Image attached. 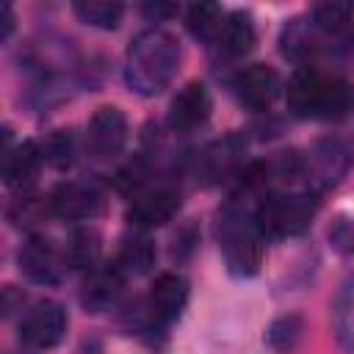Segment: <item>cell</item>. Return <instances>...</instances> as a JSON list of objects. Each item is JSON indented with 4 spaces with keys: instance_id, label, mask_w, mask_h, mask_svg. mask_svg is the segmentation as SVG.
Here are the masks:
<instances>
[{
    "instance_id": "cell-25",
    "label": "cell",
    "mask_w": 354,
    "mask_h": 354,
    "mask_svg": "<svg viewBox=\"0 0 354 354\" xmlns=\"http://www.w3.org/2000/svg\"><path fill=\"white\" fill-rule=\"evenodd\" d=\"M301 332H304V324L299 315H279L266 329V343L274 351H293L296 343L301 340Z\"/></svg>"
},
{
    "instance_id": "cell-13",
    "label": "cell",
    "mask_w": 354,
    "mask_h": 354,
    "mask_svg": "<svg viewBox=\"0 0 354 354\" xmlns=\"http://www.w3.org/2000/svg\"><path fill=\"white\" fill-rule=\"evenodd\" d=\"M348 163H351V152L337 138H324L313 147L310 160H307V171H313L315 185L329 188L346 174Z\"/></svg>"
},
{
    "instance_id": "cell-2",
    "label": "cell",
    "mask_w": 354,
    "mask_h": 354,
    "mask_svg": "<svg viewBox=\"0 0 354 354\" xmlns=\"http://www.w3.org/2000/svg\"><path fill=\"white\" fill-rule=\"evenodd\" d=\"M218 246L232 277H254L260 271L266 254V235L254 224V216L243 207H224L218 218Z\"/></svg>"
},
{
    "instance_id": "cell-29",
    "label": "cell",
    "mask_w": 354,
    "mask_h": 354,
    "mask_svg": "<svg viewBox=\"0 0 354 354\" xmlns=\"http://www.w3.org/2000/svg\"><path fill=\"white\" fill-rule=\"evenodd\" d=\"M329 241L340 254H354V221L337 218L329 227Z\"/></svg>"
},
{
    "instance_id": "cell-22",
    "label": "cell",
    "mask_w": 354,
    "mask_h": 354,
    "mask_svg": "<svg viewBox=\"0 0 354 354\" xmlns=\"http://www.w3.org/2000/svg\"><path fill=\"white\" fill-rule=\"evenodd\" d=\"M241 149L235 147V138H224V141H216V144H210L205 152H202V158H199V166H202V177L205 180H218L221 174H227L230 169H232V163H235V155H238Z\"/></svg>"
},
{
    "instance_id": "cell-16",
    "label": "cell",
    "mask_w": 354,
    "mask_h": 354,
    "mask_svg": "<svg viewBox=\"0 0 354 354\" xmlns=\"http://www.w3.org/2000/svg\"><path fill=\"white\" fill-rule=\"evenodd\" d=\"M122 282H124V274L113 263L88 271V279H86L83 293H80L83 307L91 310V313H100V310L113 307L116 299H119V293H122Z\"/></svg>"
},
{
    "instance_id": "cell-3",
    "label": "cell",
    "mask_w": 354,
    "mask_h": 354,
    "mask_svg": "<svg viewBox=\"0 0 354 354\" xmlns=\"http://www.w3.org/2000/svg\"><path fill=\"white\" fill-rule=\"evenodd\" d=\"M318 213V196L313 191L299 194H268L252 210L254 224L266 238L301 235Z\"/></svg>"
},
{
    "instance_id": "cell-8",
    "label": "cell",
    "mask_w": 354,
    "mask_h": 354,
    "mask_svg": "<svg viewBox=\"0 0 354 354\" xmlns=\"http://www.w3.org/2000/svg\"><path fill=\"white\" fill-rule=\"evenodd\" d=\"M64 252L55 249V243L50 238L41 235H30L22 249H19V271L39 285H55L64 274Z\"/></svg>"
},
{
    "instance_id": "cell-31",
    "label": "cell",
    "mask_w": 354,
    "mask_h": 354,
    "mask_svg": "<svg viewBox=\"0 0 354 354\" xmlns=\"http://www.w3.org/2000/svg\"><path fill=\"white\" fill-rule=\"evenodd\" d=\"M0 14H3V19H0V39H8L11 36V30H14V11H11V6L8 3H3L0 6Z\"/></svg>"
},
{
    "instance_id": "cell-32",
    "label": "cell",
    "mask_w": 354,
    "mask_h": 354,
    "mask_svg": "<svg viewBox=\"0 0 354 354\" xmlns=\"http://www.w3.org/2000/svg\"><path fill=\"white\" fill-rule=\"evenodd\" d=\"M75 354H102V346H100L97 337H88V340L80 343V348H77Z\"/></svg>"
},
{
    "instance_id": "cell-24",
    "label": "cell",
    "mask_w": 354,
    "mask_h": 354,
    "mask_svg": "<svg viewBox=\"0 0 354 354\" xmlns=\"http://www.w3.org/2000/svg\"><path fill=\"white\" fill-rule=\"evenodd\" d=\"M221 22H224V14H221V6L216 3H194L185 11V25L199 39H216Z\"/></svg>"
},
{
    "instance_id": "cell-30",
    "label": "cell",
    "mask_w": 354,
    "mask_h": 354,
    "mask_svg": "<svg viewBox=\"0 0 354 354\" xmlns=\"http://www.w3.org/2000/svg\"><path fill=\"white\" fill-rule=\"evenodd\" d=\"M141 11L149 17V19H166V17H171V14H177V6H171V3H147V6H141Z\"/></svg>"
},
{
    "instance_id": "cell-14",
    "label": "cell",
    "mask_w": 354,
    "mask_h": 354,
    "mask_svg": "<svg viewBox=\"0 0 354 354\" xmlns=\"http://www.w3.org/2000/svg\"><path fill=\"white\" fill-rule=\"evenodd\" d=\"M185 301H188V282L180 274L166 271V274L155 277V282L149 288V313L155 321H160V324L174 321L183 313Z\"/></svg>"
},
{
    "instance_id": "cell-15",
    "label": "cell",
    "mask_w": 354,
    "mask_h": 354,
    "mask_svg": "<svg viewBox=\"0 0 354 354\" xmlns=\"http://www.w3.org/2000/svg\"><path fill=\"white\" fill-rule=\"evenodd\" d=\"M279 50L288 61H293L299 66H310V61L321 50V33L313 25V19H290L282 28Z\"/></svg>"
},
{
    "instance_id": "cell-5",
    "label": "cell",
    "mask_w": 354,
    "mask_h": 354,
    "mask_svg": "<svg viewBox=\"0 0 354 354\" xmlns=\"http://www.w3.org/2000/svg\"><path fill=\"white\" fill-rule=\"evenodd\" d=\"M127 141V119L116 105H102L94 111L86 127V149L94 160H113Z\"/></svg>"
},
{
    "instance_id": "cell-27",
    "label": "cell",
    "mask_w": 354,
    "mask_h": 354,
    "mask_svg": "<svg viewBox=\"0 0 354 354\" xmlns=\"http://www.w3.org/2000/svg\"><path fill=\"white\" fill-rule=\"evenodd\" d=\"M147 177H149V166H147V160H144V158H133L130 163H124V166L116 171L113 183H116L119 191L133 194V191H138V188L147 183Z\"/></svg>"
},
{
    "instance_id": "cell-10",
    "label": "cell",
    "mask_w": 354,
    "mask_h": 354,
    "mask_svg": "<svg viewBox=\"0 0 354 354\" xmlns=\"http://www.w3.org/2000/svg\"><path fill=\"white\" fill-rule=\"evenodd\" d=\"M210 108H213V102H210L207 86L194 80L174 94V100L169 105V124L174 133H194L210 119Z\"/></svg>"
},
{
    "instance_id": "cell-11",
    "label": "cell",
    "mask_w": 354,
    "mask_h": 354,
    "mask_svg": "<svg viewBox=\"0 0 354 354\" xmlns=\"http://www.w3.org/2000/svg\"><path fill=\"white\" fill-rule=\"evenodd\" d=\"M41 147L36 141H19L17 147H8L6 149V158H3V177H6V185L17 194V196H25L33 191L36 180H39V169H41Z\"/></svg>"
},
{
    "instance_id": "cell-18",
    "label": "cell",
    "mask_w": 354,
    "mask_h": 354,
    "mask_svg": "<svg viewBox=\"0 0 354 354\" xmlns=\"http://www.w3.org/2000/svg\"><path fill=\"white\" fill-rule=\"evenodd\" d=\"M216 41L218 47L227 53V55H246L252 47H254V25H252V17L243 14V11H232L224 17L218 33H216Z\"/></svg>"
},
{
    "instance_id": "cell-21",
    "label": "cell",
    "mask_w": 354,
    "mask_h": 354,
    "mask_svg": "<svg viewBox=\"0 0 354 354\" xmlns=\"http://www.w3.org/2000/svg\"><path fill=\"white\" fill-rule=\"evenodd\" d=\"M72 11L83 25H91L100 30H113L124 14L122 3H108V0H77L72 3Z\"/></svg>"
},
{
    "instance_id": "cell-26",
    "label": "cell",
    "mask_w": 354,
    "mask_h": 354,
    "mask_svg": "<svg viewBox=\"0 0 354 354\" xmlns=\"http://www.w3.org/2000/svg\"><path fill=\"white\" fill-rule=\"evenodd\" d=\"M41 155L50 166L69 169L75 163V136H72V130H53L41 144Z\"/></svg>"
},
{
    "instance_id": "cell-17",
    "label": "cell",
    "mask_w": 354,
    "mask_h": 354,
    "mask_svg": "<svg viewBox=\"0 0 354 354\" xmlns=\"http://www.w3.org/2000/svg\"><path fill=\"white\" fill-rule=\"evenodd\" d=\"M102 252V238L94 227H75L64 246V260L75 271H94Z\"/></svg>"
},
{
    "instance_id": "cell-28",
    "label": "cell",
    "mask_w": 354,
    "mask_h": 354,
    "mask_svg": "<svg viewBox=\"0 0 354 354\" xmlns=\"http://www.w3.org/2000/svg\"><path fill=\"white\" fill-rule=\"evenodd\" d=\"M41 213H44V205L36 202V196H30V194L17 196V202H14L11 210H8V216H11V221H14L17 227H30V224H36V221L41 218Z\"/></svg>"
},
{
    "instance_id": "cell-1",
    "label": "cell",
    "mask_w": 354,
    "mask_h": 354,
    "mask_svg": "<svg viewBox=\"0 0 354 354\" xmlns=\"http://www.w3.org/2000/svg\"><path fill=\"white\" fill-rule=\"evenodd\" d=\"M180 66V41L163 28L141 30L124 55V80L141 97H155L174 80Z\"/></svg>"
},
{
    "instance_id": "cell-12",
    "label": "cell",
    "mask_w": 354,
    "mask_h": 354,
    "mask_svg": "<svg viewBox=\"0 0 354 354\" xmlns=\"http://www.w3.org/2000/svg\"><path fill=\"white\" fill-rule=\"evenodd\" d=\"M177 210H180V194L163 185V188L136 196V202L127 207V221L138 230H152V227H163L166 221H171Z\"/></svg>"
},
{
    "instance_id": "cell-9",
    "label": "cell",
    "mask_w": 354,
    "mask_h": 354,
    "mask_svg": "<svg viewBox=\"0 0 354 354\" xmlns=\"http://www.w3.org/2000/svg\"><path fill=\"white\" fill-rule=\"evenodd\" d=\"M232 88L238 94V100L252 108V111H266L274 105V100L279 97L282 91V80L277 75V69H271L268 64H249L243 66L235 80H232Z\"/></svg>"
},
{
    "instance_id": "cell-7",
    "label": "cell",
    "mask_w": 354,
    "mask_h": 354,
    "mask_svg": "<svg viewBox=\"0 0 354 354\" xmlns=\"http://www.w3.org/2000/svg\"><path fill=\"white\" fill-rule=\"evenodd\" d=\"M329 75L315 66H299L288 83V111L299 119H321V105L326 94Z\"/></svg>"
},
{
    "instance_id": "cell-20",
    "label": "cell",
    "mask_w": 354,
    "mask_h": 354,
    "mask_svg": "<svg viewBox=\"0 0 354 354\" xmlns=\"http://www.w3.org/2000/svg\"><path fill=\"white\" fill-rule=\"evenodd\" d=\"M351 14H354V8L348 3H321L313 8V25L326 39L348 41L351 39Z\"/></svg>"
},
{
    "instance_id": "cell-23",
    "label": "cell",
    "mask_w": 354,
    "mask_h": 354,
    "mask_svg": "<svg viewBox=\"0 0 354 354\" xmlns=\"http://www.w3.org/2000/svg\"><path fill=\"white\" fill-rule=\"evenodd\" d=\"M335 335L340 346L348 354H354V279L346 282V288L335 301Z\"/></svg>"
},
{
    "instance_id": "cell-4",
    "label": "cell",
    "mask_w": 354,
    "mask_h": 354,
    "mask_svg": "<svg viewBox=\"0 0 354 354\" xmlns=\"http://www.w3.org/2000/svg\"><path fill=\"white\" fill-rule=\"evenodd\" d=\"M66 332V310L53 299L33 301L19 315V340L30 348H53Z\"/></svg>"
},
{
    "instance_id": "cell-19",
    "label": "cell",
    "mask_w": 354,
    "mask_h": 354,
    "mask_svg": "<svg viewBox=\"0 0 354 354\" xmlns=\"http://www.w3.org/2000/svg\"><path fill=\"white\" fill-rule=\"evenodd\" d=\"M155 263V243L147 235H130L122 241L119 254L113 260V266L124 274V277H141L152 268Z\"/></svg>"
},
{
    "instance_id": "cell-6",
    "label": "cell",
    "mask_w": 354,
    "mask_h": 354,
    "mask_svg": "<svg viewBox=\"0 0 354 354\" xmlns=\"http://www.w3.org/2000/svg\"><path fill=\"white\" fill-rule=\"evenodd\" d=\"M47 207L53 216L64 221H88L100 213L102 207V194L83 180H66L53 188L47 196Z\"/></svg>"
}]
</instances>
